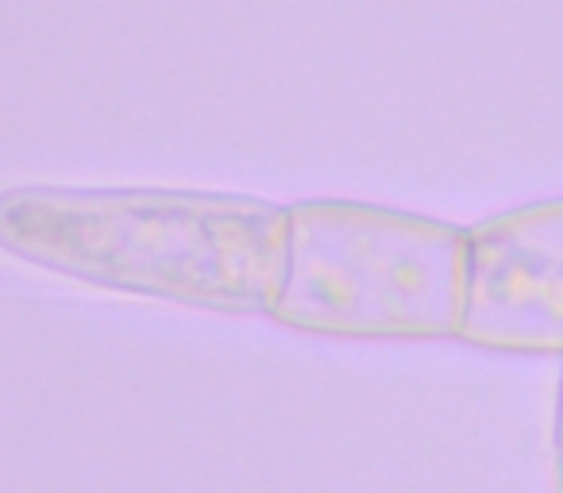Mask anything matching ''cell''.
Here are the masks:
<instances>
[{
  "mask_svg": "<svg viewBox=\"0 0 563 493\" xmlns=\"http://www.w3.org/2000/svg\"><path fill=\"white\" fill-rule=\"evenodd\" d=\"M290 212L189 189L0 193V251L74 282L217 313H271Z\"/></svg>",
  "mask_w": 563,
  "mask_h": 493,
  "instance_id": "6da1fadb",
  "label": "cell"
},
{
  "mask_svg": "<svg viewBox=\"0 0 563 493\" xmlns=\"http://www.w3.org/2000/svg\"><path fill=\"white\" fill-rule=\"evenodd\" d=\"M467 235L352 201L290 209L274 321L340 339H437L463 324Z\"/></svg>",
  "mask_w": 563,
  "mask_h": 493,
  "instance_id": "7a4b0ae2",
  "label": "cell"
}]
</instances>
